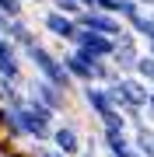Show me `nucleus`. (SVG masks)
<instances>
[{"label":"nucleus","instance_id":"4","mask_svg":"<svg viewBox=\"0 0 154 157\" xmlns=\"http://www.w3.org/2000/svg\"><path fill=\"white\" fill-rule=\"evenodd\" d=\"M70 45L91 52L95 59H112V52H116V39H109V35H102V32H91V28H81Z\"/></svg>","mask_w":154,"mask_h":157},{"label":"nucleus","instance_id":"26","mask_svg":"<svg viewBox=\"0 0 154 157\" xmlns=\"http://www.w3.org/2000/svg\"><path fill=\"white\" fill-rule=\"evenodd\" d=\"M28 4H42V0H28Z\"/></svg>","mask_w":154,"mask_h":157},{"label":"nucleus","instance_id":"14","mask_svg":"<svg viewBox=\"0 0 154 157\" xmlns=\"http://www.w3.org/2000/svg\"><path fill=\"white\" fill-rule=\"evenodd\" d=\"M102 143H105L109 157H119L133 143V136H130V129H102Z\"/></svg>","mask_w":154,"mask_h":157},{"label":"nucleus","instance_id":"18","mask_svg":"<svg viewBox=\"0 0 154 157\" xmlns=\"http://www.w3.org/2000/svg\"><path fill=\"white\" fill-rule=\"evenodd\" d=\"M126 7V0H95V11H105V14H116L119 17Z\"/></svg>","mask_w":154,"mask_h":157},{"label":"nucleus","instance_id":"6","mask_svg":"<svg viewBox=\"0 0 154 157\" xmlns=\"http://www.w3.org/2000/svg\"><path fill=\"white\" fill-rule=\"evenodd\" d=\"M28 98H35L39 105H46V108H53V112H63L67 108V91L63 87H56V84H49V80H42L39 73H35V80L28 84Z\"/></svg>","mask_w":154,"mask_h":157},{"label":"nucleus","instance_id":"2","mask_svg":"<svg viewBox=\"0 0 154 157\" xmlns=\"http://www.w3.org/2000/svg\"><path fill=\"white\" fill-rule=\"evenodd\" d=\"M25 59L35 67V73H39L42 80H49V84H56V87H63V91L74 87V77L67 73L63 59H60V56H53V52H49L42 42H35L32 49H25Z\"/></svg>","mask_w":154,"mask_h":157},{"label":"nucleus","instance_id":"25","mask_svg":"<svg viewBox=\"0 0 154 157\" xmlns=\"http://www.w3.org/2000/svg\"><path fill=\"white\" fill-rule=\"evenodd\" d=\"M77 157H95V150H84V154H77Z\"/></svg>","mask_w":154,"mask_h":157},{"label":"nucleus","instance_id":"13","mask_svg":"<svg viewBox=\"0 0 154 157\" xmlns=\"http://www.w3.org/2000/svg\"><path fill=\"white\" fill-rule=\"evenodd\" d=\"M0 105L11 108V112H18V108L28 105V94L21 91V84H18V80H4V77H0Z\"/></svg>","mask_w":154,"mask_h":157},{"label":"nucleus","instance_id":"24","mask_svg":"<svg viewBox=\"0 0 154 157\" xmlns=\"http://www.w3.org/2000/svg\"><path fill=\"white\" fill-rule=\"evenodd\" d=\"M147 115L154 119V94H151V101H147Z\"/></svg>","mask_w":154,"mask_h":157},{"label":"nucleus","instance_id":"11","mask_svg":"<svg viewBox=\"0 0 154 157\" xmlns=\"http://www.w3.org/2000/svg\"><path fill=\"white\" fill-rule=\"evenodd\" d=\"M81 98H84V105L95 112V119H102V115H109V112L116 108L105 84H81Z\"/></svg>","mask_w":154,"mask_h":157},{"label":"nucleus","instance_id":"9","mask_svg":"<svg viewBox=\"0 0 154 157\" xmlns=\"http://www.w3.org/2000/svg\"><path fill=\"white\" fill-rule=\"evenodd\" d=\"M42 28H46L53 39H60V42H74V35L81 32V25H77V17H70V14L49 11L46 17H42Z\"/></svg>","mask_w":154,"mask_h":157},{"label":"nucleus","instance_id":"1","mask_svg":"<svg viewBox=\"0 0 154 157\" xmlns=\"http://www.w3.org/2000/svg\"><path fill=\"white\" fill-rule=\"evenodd\" d=\"M18 126H21L25 140H35V143H49L53 140V129H56V112L46 105H39L35 98H28V105L18 108Z\"/></svg>","mask_w":154,"mask_h":157},{"label":"nucleus","instance_id":"22","mask_svg":"<svg viewBox=\"0 0 154 157\" xmlns=\"http://www.w3.org/2000/svg\"><path fill=\"white\" fill-rule=\"evenodd\" d=\"M77 4L84 7V11H91V7H95V0H77Z\"/></svg>","mask_w":154,"mask_h":157},{"label":"nucleus","instance_id":"7","mask_svg":"<svg viewBox=\"0 0 154 157\" xmlns=\"http://www.w3.org/2000/svg\"><path fill=\"white\" fill-rule=\"evenodd\" d=\"M77 25H81V28H91V32H102V35H109V39H119V35L126 32V25H123L116 14L95 11V7L81 14V17H77Z\"/></svg>","mask_w":154,"mask_h":157},{"label":"nucleus","instance_id":"5","mask_svg":"<svg viewBox=\"0 0 154 157\" xmlns=\"http://www.w3.org/2000/svg\"><path fill=\"white\" fill-rule=\"evenodd\" d=\"M63 67H67V73L74 77V84H95V56L84 49H70L63 52Z\"/></svg>","mask_w":154,"mask_h":157},{"label":"nucleus","instance_id":"23","mask_svg":"<svg viewBox=\"0 0 154 157\" xmlns=\"http://www.w3.org/2000/svg\"><path fill=\"white\" fill-rule=\"evenodd\" d=\"M137 4L144 7V11H151V7H154V0H137Z\"/></svg>","mask_w":154,"mask_h":157},{"label":"nucleus","instance_id":"3","mask_svg":"<svg viewBox=\"0 0 154 157\" xmlns=\"http://www.w3.org/2000/svg\"><path fill=\"white\" fill-rule=\"evenodd\" d=\"M137 59H140V39H137V32H130V28H126L119 39H116L112 67L126 77V73H133V70H137Z\"/></svg>","mask_w":154,"mask_h":157},{"label":"nucleus","instance_id":"8","mask_svg":"<svg viewBox=\"0 0 154 157\" xmlns=\"http://www.w3.org/2000/svg\"><path fill=\"white\" fill-rule=\"evenodd\" d=\"M25 52L18 49V45L11 42V39H4L0 35V77L4 80H18L21 84V77H25Z\"/></svg>","mask_w":154,"mask_h":157},{"label":"nucleus","instance_id":"19","mask_svg":"<svg viewBox=\"0 0 154 157\" xmlns=\"http://www.w3.org/2000/svg\"><path fill=\"white\" fill-rule=\"evenodd\" d=\"M0 14L21 17V14H25V0H0Z\"/></svg>","mask_w":154,"mask_h":157},{"label":"nucleus","instance_id":"12","mask_svg":"<svg viewBox=\"0 0 154 157\" xmlns=\"http://www.w3.org/2000/svg\"><path fill=\"white\" fill-rule=\"evenodd\" d=\"M0 35H4V39H11L21 52H25V49H32V45L39 42V35H35L28 25H25V17H11V21H7V28L0 32Z\"/></svg>","mask_w":154,"mask_h":157},{"label":"nucleus","instance_id":"16","mask_svg":"<svg viewBox=\"0 0 154 157\" xmlns=\"http://www.w3.org/2000/svg\"><path fill=\"white\" fill-rule=\"evenodd\" d=\"M137 73L140 80H147V84H154V56H147V52H140V59H137Z\"/></svg>","mask_w":154,"mask_h":157},{"label":"nucleus","instance_id":"20","mask_svg":"<svg viewBox=\"0 0 154 157\" xmlns=\"http://www.w3.org/2000/svg\"><path fill=\"white\" fill-rule=\"evenodd\" d=\"M32 157H63L53 143H35V150H32Z\"/></svg>","mask_w":154,"mask_h":157},{"label":"nucleus","instance_id":"10","mask_svg":"<svg viewBox=\"0 0 154 157\" xmlns=\"http://www.w3.org/2000/svg\"><path fill=\"white\" fill-rule=\"evenodd\" d=\"M63 157H77V154H84V140H81V133H77V126H70V122H63L53 129V140H49Z\"/></svg>","mask_w":154,"mask_h":157},{"label":"nucleus","instance_id":"21","mask_svg":"<svg viewBox=\"0 0 154 157\" xmlns=\"http://www.w3.org/2000/svg\"><path fill=\"white\" fill-rule=\"evenodd\" d=\"M140 42H144V52H147V56H154V32H151V35H144Z\"/></svg>","mask_w":154,"mask_h":157},{"label":"nucleus","instance_id":"17","mask_svg":"<svg viewBox=\"0 0 154 157\" xmlns=\"http://www.w3.org/2000/svg\"><path fill=\"white\" fill-rule=\"evenodd\" d=\"M53 11L70 14V17H81V14H84V7H81L77 0H53Z\"/></svg>","mask_w":154,"mask_h":157},{"label":"nucleus","instance_id":"15","mask_svg":"<svg viewBox=\"0 0 154 157\" xmlns=\"http://www.w3.org/2000/svg\"><path fill=\"white\" fill-rule=\"evenodd\" d=\"M130 136H133V147H137L144 157H154V129H151L147 122H144V126H137Z\"/></svg>","mask_w":154,"mask_h":157}]
</instances>
